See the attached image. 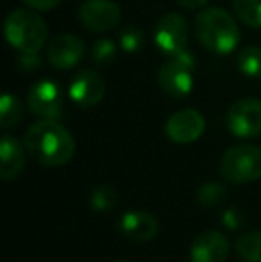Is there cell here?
<instances>
[{
	"label": "cell",
	"instance_id": "cell-12",
	"mask_svg": "<svg viewBox=\"0 0 261 262\" xmlns=\"http://www.w3.org/2000/svg\"><path fill=\"white\" fill-rule=\"evenodd\" d=\"M84 43L75 34H59L47 45V61L57 70H70L81 62Z\"/></svg>",
	"mask_w": 261,
	"mask_h": 262
},
{
	"label": "cell",
	"instance_id": "cell-18",
	"mask_svg": "<svg viewBox=\"0 0 261 262\" xmlns=\"http://www.w3.org/2000/svg\"><path fill=\"white\" fill-rule=\"evenodd\" d=\"M233 11L245 25L261 27V0H233Z\"/></svg>",
	"mask_w": 261,
	"mask_h": 262
},
{
	"label": "cell",
	"instance_id": "cell-17",
	"mask_svg": "<svg viewBox=\"0 0 261 262\" xmlns=\"http://www.w3.org/2000/svg\"><path fill=\"white\" fill-rule=\"evenodd\" d=\"M236 253L245 262H261V232H247L236 241Z\"/></svg>",
	"mask_w": 261,
	"mask_h": 262
},
{
	"label": "cell",
	"instance_id": "cell-4",
	"mask_svg": "<svg viewBox=\"0 0 261 262\" xmlns=\"http://www.w3.org/2000/svg\"><path fill=\"white\" fill-rule=\"evenodd\" d=\"M220 175L231 184H247L261 179V148L254 145H238L220 159Z\"/></svg>",
	"mask_w": 261,
	"mask_h": 262
},
{
	"label": "cell",
	"instance_id": "cell-6",
	"mask_svg": "<svg viewBox=\"0 0 261 262\" xmlns=\"http://www.w3.org/2000/svg\"><path fill=\"white\" fill-rule=\"evenodd\" d=\"M27 105L34 116L42 120H59L63 116V91L50 79L38 80L27 93Z\"/></svg>",
	"mask_w": 261,
	"mask_h": 262
},
{
	"label": "cell",
	"instance_id": "cell-1",
	"mask_svg": "<svg viewBox=\"0 0 261 262\" xmlns=\"http://www.w3.org/2000/svg\"><path fill=\"white\" fill-rule=\"evenodd\" d=\"M27 154L38 164L56 168L63 166L75 154V139L57 120H39L24 136Z\"/></svg>",
	"mask_w": 261,
	"mask_h": 262
},
{
	"label": "cell",
	"instance_id": "cell-15",
	"mask_svg": "<svg viewBox=\"0 0 261 262\" xmlns=\"http://www.w3.org/2000/svg\"><path fill=\"white\" fill-rule=\"evenodd\" d=\"M25 154L27 150H25L24 141L20 143L9 134L2 136V145H0V177L2 180L9 182L20 175L25 166Z\"/></svg>",
	"mask_w": 261,
	"mask_h": 262
},
{
	"label": "cell",
	"instance_id": "cell-23",
	"mask_svg": "<svg viewBox=\"0 0 261 262\" xmlns=\"http://www.w3.org/2000/svg\"><path fill=\"white\" fill-rule=\"evenodd\" d=\"M145 43V36H143L142 29L136 25H129V27L122 29L118 34V45L124 52H136L139 50Z\"/></svg>",
	"mask_w": 261,
	"mask_h": 262
},
{
	"label": "cell",
	"instance_id": "cell-25",
	"mask_svg": "<svg viewBox=\"0 0 261 262\" xmlns=\"http://www.w3.org/2000/svg\"><path fill=\"white\" fill-rule=\"evenodd\" d=\"M18 62H20L22 68L29 70V72H32V70H36L39 64H42L38 54H20V57H18Z\"/></svg>",
	"mask_w": 261,
	"mask_h": 262
},
{
	"label": "cell",
	"instance_id": "cell-14",
	"mask_svg": "<svg viewBox=\"0 0 261 262\" xmlns=\"http://www.w3.org/2000/svg\"><path fill=\"white\" fill-rule=\"evenodd\" d=\"M120 230L136 243L152 241L159 232V221L147 210H131L120 217Z\"/></svg>",
	"mask_w": 261,
	"mask_h": 262
},
{
	"label": "cell",
	"instance_id": "cell-7",
	"mask_svg": "<svg viewBox=\"0 0 261 262\" xmlns=\"http://www.w3.org/2000/svg\"><path fill=\"white\" fill-rule=\"evenodd\" d=\"M154 43L168 57L185 52L188 45V24L185 18L179 13L163 14L154 29Z\"/></svg>",
	"mask_w": 261,
	"mask_h": 262
},
{
	"label": "cell",
	"instance_id": "cell-2",
	"mask_svg": "<svg viewBox=\"0 0 261 262\" xmlns=\"http://www.w3.org/2000/svg\"><path fill=\"white\" fill-rule=\"evenodd\" d=\"M197 38L213 54H231L240 45V27L222 7H206L195 18Z\"/></svg>",
	"mask_w": 261,
	"mask_h": 262
},
{
	"label": "cell",
	"instance_id": "cell-28",
	"mask_svg": "<svg viewBox=\"0 0 261 262\" xmlns=\"http://www.w3.org/2000/svg\"><path fill=\"white\" fill-rule=\"evenodd\" d=\"M120 262H126V260H120Z\"/></svg>",
	"mask_w": 261,
	"mask_h": 262
},
{
	"label": "cell",
	"instance_id": "cell-19",
	"mask_svg": "<svg viewBox=\"0 0 261 262\" xmlns=\"http://www.w3.org/2000/svg\"><path fill=\"white\" fill-rule=\"evenodd\" d=\"M238 70L247 77H261V47H245L238 55Z\"/></svg>",
	"mask_w": 261,
	"mask_h": 262
},
{
	"label": "cell",
	"instance_id": "cell-22",
	"mask_svg": "<svg viewBox=\"0 0 261 262\" xmlns=\"http://www.w3.org/2000/svg\"><path fill=\"white\" fill-rule=\"evenodd\" d=\"M226 200V187L218 182H208L198 189V202L204 207H218Z\"/></svg>",
	"mask_w": 261,
	"mask_h": 262
},
{
	"label": "cell",
	"instance_id": "cell-16",
	"mask_svg": "<svg viewBox=\"0 0 261 262\" xmlns=\"http://www.w3.org/2000/svg\"><path fill=\"white\" fill-rule=\"evenodd\" d=\"M24 118V107H22L18 97L11 93H4L2 100H0V125L2 128L9 130V128L16 127Z\"/></svg>",
	"mask_w": 261,
	"mask_h": 262
},
{
	"label": "cell",
	"instance_id": "cell-27",
	"mask_svg": "<svg viewBox=\"0 0 261 262\" xmlns=\"http://www.w3.org/2000/svg\"><path fill=\"white\" fill-rule=\"evenodd\" d=\"M175 2L186 9H198V7H204L208 0H175Z\"/></svg>",
	"mask_w": 261,
	"mask_h": 262
},
{
	"label": "cell",
	"instance_id": "cell-21",
	"mask_svg": "<svg viewBox=\"0 0 261 262\" xmlns=\"http://www.w3.org/2000/svg\"><path fill=\"white\" fill-rule=\"evenodd\" d=\"M116 59V43L111 39H98L91 47V62L97 66H108Z\"/></svg>",
	"mask_w": 261,
	"mask_h": 262
},
{
	"label": "cell",
	"instance_id": "cell-24",
	"mask_svg": "<svg viewBox=\"0 0 261 262\" xmlns=\"http://www.w3.org/2000/svg\"><path fill=\"white\" fill-rule=\"evenodd\" d=\"M244 214L240 212V210L236 209H229L224 212L222 216V223L226 225L227 228H231V230H236V228H240L242 225H244Z\"/></svg>",
	"mask_w": 261,
	"mask_h": 262
},
{
	"label": "cell",
	"instance_id": "cell-26",
	"mask_svg": "<svg viewBox=\"0 0 261 262\" xmlns=\"http://www.w3.org/2000/svg\"><path fill=\"white\" fill-rule=\"evenodd\" d=\"M24 4H27L29 7L38 11H50L59 4V0H22Z\"/></svg>",
	"mask_w": 261,
	"mask_h": 262
},
{
	"label": "cell",
	"instance_id": "cell-9",
	"mask_svg": "<svg viewBox=\"0 0 261 262\" xmlns=\"http://www.w3.org/2000/svg\"><path fill=\"white\" fill-rule=\"evenodd\" d=\"M106 95V82L95 70H79L70 79L68 97L81 109H91L98 105Z\"/></svg>",
	"mask_w": 261,
	"mask_h": 262
},
{
	"label": "cell",
	"instance_id": "cell-20",
	"mask_svg": "<svg viewBox=\"0 0 261 262\" xmlns=\"http://www.w3.org/2000/svg\"><path fill=\"white\" fill-rule=\"evenodd\" d=\"M91 207L97 212H108V210L115 209L118 205V196H116V191L111 186H102L95 187L93 193H91Z\"/></svg>",
	"mask_w": 261,
	"mask_h": 262
},
{
	"label": "cell",
	"instance_id": "cell-10",
	"mask_svg": "<svg viewBox=\"0 0 261 262\" xmlns=\"http://www.w3.org/2000/svg\"><path fill=\"white\" fill-rule=\"evenodd\" d=\"M79 20L91 32H108L122 20V9L113 0H86L79 9Z\"/></svg>",
	"mask_w": 261,
	"mask_h": 262
},
{
	"label": "cell",
	"instance_id": "cell-5",
	"mask_svg": "<svg viewBox=\"0 0 261 262\" xmlns=\"http://www.w3.org/2000/svg\"><path fill=\"white\" fill-rule=\"evenodd\" d=\"M193 73H195V57L192 52H185L170 57L157 72L159 88L174 98H185L193 90Z\"/></svg>",
	"mask_w": 261,
	"mask_h": 262
},
{
	"label": "cell",
	"instance_id": "cell-11",
	"mask_svg": "<svg viewBox=\"0 0 261 262\" xmlns=\"http://www.w3.org/2000/svg\"><path fill=\"white\" fill-rule=\"evenodd\" d=\"M206 128L204 116L197 109H181L174 113L165 123L167 138L179 145L197 141Z\"/></svg>",
	"mask_w": 261,
	"mask_h": 262
},
{
	"label": "cell",
	"instance_id": "cell-3",
	"mask_svg": "<svg viewBox=\"0 0 261 262\" xmlns=\"http://www.w3.org/2000/svg\"><path fill=\"white\" fill-rule=\"evenodd\" d=\"M4 34L13 49L20 54H38L47 43V24L42 16L29 9H14L4 21Z\"/></svg>",
	"mask_w": 261,
	"mask_h": 262
},
{
	"label": "cell",
	"instance_id": "cell-13",
	"mask_svg": "<svg viewBox=\"0 0 261 262\" xmlns=\"http://www.w3.org/2000/svg\"><path fill=\"white\" fill-rule=\"evenodd\" d=\"M229 255V241L222 232L208 230L198 234L190 248L192 262H226Z\"/></svg>",
	"mask_w": 261,
	"mask_h": 262
},
{
	"label": "cell",
	"instance_id": "cell-8",
	"mask_svg": "<svg viewBox=\"0 0 261 262\" xmlns=\"http://www.w3.org/2000/svg\"><path fill=\"white\" fill-rule=\"evenodd\" d=\"M227 128L233 136L251 139L261 134V100L240 98L227 111Z\"/></svg>",
	"mask_w": 261,
	"mask_h": 262
}]
</instances>
